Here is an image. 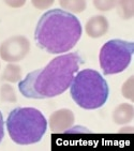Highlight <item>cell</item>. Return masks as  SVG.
<instances>
[{
    "instance_id": "1",
    "label": "cell",
    "mask_w": 134,
    "mask_h": 151,
    "mask_svg": "<svg viewBox=\"0 0 134 151\" xmlns=\"http://www.w3.org/2000/svg\"><path fill=\"white\" fill-rule=\"evenodd\" d=\"M84 63L79 52H70L54 58L46 67L28 73L18 85L24 96L47 99L63 93L70 87L79 65Z\"/></svg>"
},
{
    "instance_id": "2",
    "label": "cell",
    "mask_w": 134,
    "mask_h": 151,
    "mask_svg": "<svg viewBox=\"0 0 134 151\" xmlns=\"http://www.w3.org/2000/svg\"><path fill=\"white\" fill-rule=\"evenodd\" d=\"M82 37L79 18L61 9L44 13L35 30V41L41 50L50 54L71 50Z\"/></svg>"
},
{
    "instance_id": "3",
    "label": "cell",
    "mask_w": 134,
    "mask_h": 151,
    "mask_svg": "<svg viewBox=\"0 0 134 151\" xmlns=\"http://www.w3.org/2000/svg\"><path fill=\"white\" fill-rule=\"evenodd\" d=\"M6 129L11 139L17 145L39 142L47 130L43 114L33 107H16L8 116Z\"/></svg>"
},
{
    "instance_id": "4",
    "label": "cell",
    "mask_w": 134,
    "mask_h": 151,
    "mask_svg": "<svg viewBox=\"0 0 134 151\" xmlns=\"http://www.w3.org/2000/svg\"><path fill=\"white\" fill-rule=\"evenodd\" d=\"M72 99L84 109H97L107 101L110 88L98 71L85 69L74 76L70 86Z\"/></svg>"
},
{
    "instance_id": "5",
    "label": "cell",
    "mask_w": 134,
    "mask_h": 151,
    "mask_svg": "<svg viewBox=\"0 0 134 151\" xmlns=\"http://www.w3.org/2000/svg\"><path fill=\"white\" fill-rule=\"evenodd\" d=\"M134 52L132 42L114 39L106 42L100 50V67L104 75H112L125 71L131 62Z\"/></svg>"
},
{
    "instance_id": "6",
    "label": "cell",
    "mask_w": 134,
    "mask_h": 151,
    "mask_svg": "<svg viewBox=\"0 0 134 151\" xmlns=\"http://www.w3.org/2000/svg\"><path fill=\"white\" fill-rule=\"evenodd\" d=\"M30 50L29 40L23 35H15L0 45V57L10 63L23 60Z\"/></svg>"
},
{
    "instance_id": "7",
    "label": "cell",
    "mask_w": 134,
    "mask_h": 151,
    "mask_svg": "<svg viewBox=\"0 0 134 151\" xmlns=\"http://www.w3.org/2000/svg\"><path fill=\"white\" fill-rule=\"evenodd\" d=\"M74 114L69 109H59L50 115V128L53 133H62L71 128L74 123Z\"/></svg>"
},
{
    "instance_id": "8",
    "label": "cell",
    "mask_w": 134,
    "mask_h": 151,
    "mask_svg": "<svg viewBox=\"0 0 134 151\" xmlns=\"http://www.w3.org/2000/svg\"><path fill=\"white\" fill-rule=\"evenodd\" d=\"M85 30H86L88 37H90V38L103 37L108 30V20L102 15L92 16L86 23Z\"/></svg>"
},
{
    "instance_id": "9",
    "label": "cell",
    "mask_w": 134,
    "mask_h": 151,
    "mask_svg": "<svg viewBox=\"0 0 134 151\" xmlns=\"http://www.w3.org/2000/svg\"><path fill=\"white\" fill-rule=\"evenodd\" d=\"M134 111L133 106L131 104L125 103V104H120L115 108L113 113V119L114 122L117 124H125L130 122L133 119Z\"/></svg>"
},
{
    "instance_id": "10",
    "label": "cell",
    "mask_w": 134,
    "mask_h": 151,
    "mask_svg": "<svg viewBox=\"0 0 134 151\" xmlns=\"http://www.w3.org/2000/svg\"><path fill=\"white\" fill-rule=\"evenodd\" d=\"M22 70L21 68L14 63H9L3 71L2 77L3 81H10V83H17L21 81Z\"/></svg>"
},
{
    "instance_id": "11",
    "label": "cell",
    "mask_w": 134,
    "mask_h": 151,
    "mask_svg": "<svg viewBox=\"0 0 134 151\" xmlns=\"http://www.w3.org/2000/svg\"><path fill=\"white\" fill-rule=\"evenodd\" d=\"M0 99L2 102H9V103H13L16 102L17 98H16V93H15L14 89L11 85L4 84L1 86L0 89Z\"/></svg>"
},
{
    "instance_id": "12",
    "label": "cell",
    "mask_w": 134,
    "mask_h": 151,
    "mask_svg": "<svg viewBox=\"0 0 134 151\" xmlns=\"http://www.w3.org/2000/svg\"><path fill=\"white\" fill-rule=\"evenodd\" d=\"M60 6L67 10H70L72 12H82L86 8V2L85 1H60Z\"/></svg>"
},
{
    "instance_id": "13",
    "label": "cell",
    "mask_w": 134,
    "mask_h": 151,
    "mask_svg": "<svg viewBox=\"0 0 134 151\" xmlns=\"http://www.w3.org/2000/svg\"><path fill=\"white\" fill-rule=\"evenodd\" d=\"M122 96L127 99L133 100V90H132V77L125 81L122 86Z\"/></svg>"
},
{
    "instance_id": "14",
    "label": "cell",
    "mask_w": 134,
    "mask_h": 151,
    "mask_svg": "<svg viewBox=\"0 0 134 151\" xmlns=\"http://www.w3.org/2000/svg\"><path fill=\"white\" fill-rule=\"evenodd\" d=\"M94 6H97L98 10H103V11H106V10L112 9V6L115 4L116 2L114 1H111V2H98V1H94Z\"/></svg>"
},
{
    "instance_id": "15",
    "label": "cell",
    "mask_w": 134,
    "mask_h": 151,
    "mask_svg": "<svg viewBox=\"0 0 134 151\" xmlns=\"http://www.w3.org/2000/svg\"><path fill=\"white\" fill-rule=\"evenodd\" d=\"M3 136H4V122H3L2 114L0 111V142L2 140Z\"/></svg>"
}]
</instances>
